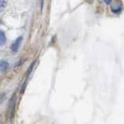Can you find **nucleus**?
<instances>
[{
	"mask_svg": "<svg viewBox=\"0 0 124 124\" xmlns=\"http://www.w3.org/2000/svg\"><path fill=\"white\" fill-rule=\"evenodd\" d=\"M22 40H23V37H18L16 40L14 41V43L11 46L12 51L14 52V53L17 52V50H18V49L19 47V46H20V44H21Z\"/></svg>",
	"mask_w": 124,
	"mask_h": 124,
	"instance_id": "1",
	"label": "nucleus"
},
{
	"mask_svg": "<svg viewBox=\"0 0 124 124\" xmlns=\"http://www.w3.org/2000/svg\"><path fill=\"white\" fill-rule=\"evenodd\" d=\"M9 68V64L6 61H0V71H6Z\"/></svg>",
	"mask_w": 124,
	"mask_h": 124,
	"instance_id": "2",
	"label": "nucleus"
},
{
	"mask_svg": "<svg viewBox=\"0 0 124 124\" xmlns=\"http://www.w3.org/2000/svg\"><path fill=\"white\" fill-rule=\"evenodd\" d=\"M6 41V35L4 33L2 30H0V46L3 45Z\"/></svg>",
	"mask_w": 124,
	"mask_h": 124,
	"instance_id": "3",
	"label": "nucleus"
},
{
	"mask_svg": "<svg viewBox=\"0 0 124 124\" xmlns=\"http://www.w3.org/2000/svg\"><path fill=\"white\" fill-rule=\"evenodd\" d=\"M7 2L8 0H0V13H2L6 9L7 6Z\"/></svg>",
	"mask_w": 124,
	"mask_h": 124,
	"instance_id": "4",
	"label": "nucleus"
},
{
	"mask_svg": "<svg viewBox=\"0 0 124 124\" xmlns=\"http://www.w3.org/2000/svg\"><path fill=\"white\" fill-rule=\"evenodd\" d=\"M35 63H36V61H34L33 63L30 65V67L29 68V70H28V71H27V75H30V72L32 71V70H33V67H34V65H35Z\"/></svg>",
	"mask_w": 124,
	"mask_h": 124,
	"instance_id": "5",
	"label": "nucleus"
},
{
	"mask_svg": "<svg viewBox=\"0 0 124 124\" xmlns=\"http://www.w3.org/2000/svg\"><path fill=\"white\" fill-rule=\"evenodd\" d=\"M103 1H104V2H105V3H106V4H109V3H111L112 0H103Z\"/></svg>",
	"mask_w": 124,
	"mask_h": 124,
	"instance_id": "6",
	"label": "nucleus"
},
{
	"mask_svg": "<svg viewBox=\"0 0 124 124\" xmlns=\"http://www.w3.org/2000/svg\"><path fill=\"white\" fill-rule=\"evenodd\" d=\"M26 85V83L25 82L24 84H23V89H22V93H23V92H24V90H25V86Z\"/></svg>",
	"mask_w": 124,
	"mask_h": 124,
	"instance_id": "7",
	"label": "nucleus"
},
{
	"mask_svg": "<svg viewBox=\"0 0 124 124\" xmlns=\"http://www.w3.org/2000/svg\"><path fill=\"white\" fill-rule=\"evenodd\" d=\"M0 23H1V20H0Z\"/></svg>",
	"mask_w": 124,
	"mask_h": 124,
	"instance_id": "8",
	"label": "nucleus"
}]
</instances>
